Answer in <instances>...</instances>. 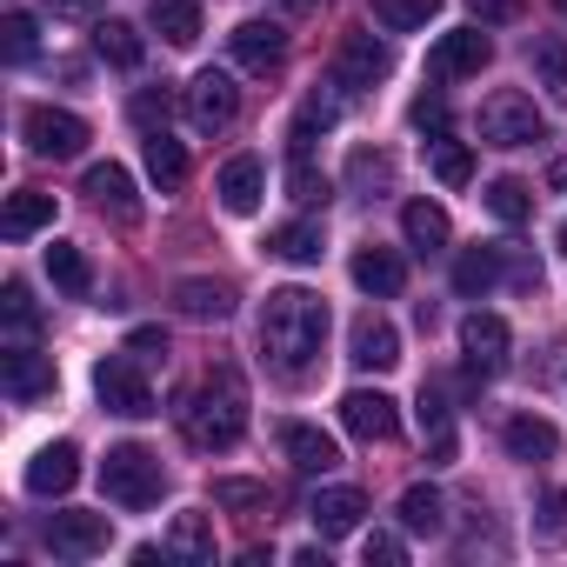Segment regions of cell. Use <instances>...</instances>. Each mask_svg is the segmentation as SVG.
<instances>
[{
  "label": "cell",
  "instance_id": "cell-30",
  "mask_svg": "<svg viewBox=\"0 0 567 567\" xmlns=\"http://www.w3.org/2000/svg\"><path fill=\"white\" fill-rule=\"evenodd\" d=\"M401 234H408L421 254H434V247H447V234H454V227H447V214H441L434 200H408V214H401Z\"/></svg>",
  "mask_w": 567,
  "mask_h": 567
},
{
  "label": "cell",
  "instance_id": "cell-48",
  "mask_svg": "<svg viewBox=\"0 0 567 567\" xmlns=\"http://www.w3.org/2000/svg\"><path fill=\"white\" fill-rule=\"evenodd\" d=\"M421 427H427V434H454V427H447V401H441V388H421Z\"/></svg>",
  "mask_w": 567,
  "mask_h": 567
},
{
  "label": "cell",
  "instance_id": "cell-7",
  "mask_svg": "<svg viewBox=\"0 0 567 567\" xmlns=\"http://www.w3.org/2000/svg\"><path fill=\"white\" fill-rule=\"evenodd\" d=\"M487 54H494V41L481 34V28H454V34H441L434 41V54H427V81H474L481 68H487Z\"/></svg>",
  "mask_w": 567,
  "mask_h": 567
},
{
  "label": "cell",
  "instance_id": "cell-40",
  "mask_svg": "<svg viewBox=\"0 0 567 567\" xmlns=\"http://www.w3.org/2000/svg\"><path fill=\"white\" fill-rule=\"evenodd\" d=\"M288 194H295L301 207H315V200H328V174H321L308 154H288Z\"/></svg>",
  "mask_w": 567,
  "mask_h": 567
},
{
  "label": "cell",
  "instance_id": "cell-12",
  "mask_svg": "<svg viewBox=\"0 0 567 567\" xmlns=\"http://www.w3.org/2000/svg\"><path fill=\"white\" fill-rule=\"evenodd\" d=\"M48 547L61 560H94L107 554V514H54L48 520Z\"/></svg>",
  "mask_w": 567,
  "mask_h": 567
},
{
  "label": "cell",
  "instance_id": "cell-37",
  "mask_svg": "<svg viewBox=\"0 0 567 567\" xmlns=\"http://www.w3.org/2000/svg\"><path fill=\"white\" fill-rule=\"evenodd\" d=\"M401 527L408 534H441V494L434 487H408L401 494Z\"/></svg>",
  "mask_w": 567,
  "mask_h": 567
},
{
  "label": "cell",
  "instance_id": "cell-15",
  "mask_svg": "<svg viewBox=\"0 0 567 567\" xmlns=\"http://www.w3.org/2000/svg\"><path fill=\"white\" fill-rule=\"evenodd\" d=\"M74 481H81V447H74V441H54V447H41V454L28 461V494H41V501L68 494Z\"/></svg>",
  "mask_w": 567,
  "mask_h": 567
},
{
  "label": "cell",
  "instance_id": "cell-31",
  "mask_svg": "<svg viewBox=\"0 0 567 567\" xmlns=\"http://www.w3.org/2000/svg\"><path fill=\"white\" fill-rule=\"evenodd\" d=\"M167 554H174V560H214V527H207V514H174Z\"/></svg>",
  "mask_w": 567,
  "mask_h": 567
},
{
  "label": "cell",
  "instance_id": "cell-28",
  "mask_svg": "<svg viewBox=\"0 0 567 567\" xmlns=\"http://www.w3.org/2000/svg\"><path fill=\"white\" fill-rule=\"evenodd\" d=\"M147 174L161 181V194H174V187L187 181V147H181L167 127H154V134H147Z\"/></svg>",
  "mask_w": 567,
  "mask_h": 567
},
{
  "label": "cell",
  "instance_id": "cell-52",
  "mask_svg": "<svg viewBox=\"0 0 567 567\" xmlns=\"http://www.w3.org/2000/svg\"><path fill=\"white\" fill-rule=\"evenodd\" d=\"M61 14H94V0H54Z\"/></svg>",
  "mask_w": 567,
  "mask_h": 567
},
{
  "label": "cell",
  "instance_id": "cell-18",
  "mask_svg": "<svg viewBox=\"0 0 567 567\" xmlns=\"http://www.w3.org/2000/svg\"><path fill=\"white\" fill-rule=\"evenodd\" d=\"M0 381H8L14 401H41V394H54V361H41V354L21 341V348L0 354Z\"/></svg>",
  "mask_w": 567,
  "mask_h": 567
},
{
  "label": "cell",
  "instance_id": "cell-47",
  "mask_svg": "<svg viewBox=\"0 0 567 567\" xmlns=\"http://www.w3.org/2000/svg\"><path fill=\"white\" fill-rule=\"evenodd\" d=\"M127 354H134V361H161V354H167V334H161V328H134V334H127Z\"/></svg>",
  "mask_w": 567,
  "mask_h": 567
},
{
  "label": "cell",
  "instance_id": "cell-3",
  "mask_svg": "<svg viewBox=\"0 0 567 567\" xmlns=\"http://www.w3.org/2000/svg\"><path fill=\"white\" fill-rule=\"evenodd\" d=\"M101 487H107L114 507H154L161 487H167V467H161V454L121 441V447H107V461H101Z\"/></svg>",
  "mask_w": 567,
  "mask_h": 567
},
{
  "label": "cell",
  "instance_id": "cell-11",
  "mask_svg": "<svg viewBox=\"0 0 567 567\" xmlns=\"http://www.w3.org/2000/svg\"><path fill=\"white\" fill-rule=\"evenodd\" d=\"M507 348H514V334H507V321H501V315H467V321H461V354H467V368H474V374L507 368Z\"/></svg>",
  "mask_w": 567,
  "mask_h": 567
},
{
  "label": "cell",
  "instance_id": "cell-53",
  "mask_svg": "<svg viewBox=\"0 0 567 567\" xmlns=\"http://www.w3.org/2000/svg\"><path fill=\"white\" fill-rule=\"evenodd\" d=\"M560 254H567V220H560Z\"/></svg>",
  "mask_w": 567,
  "mask_h": 567
},
{
  "label": "cell",
  "instance_id": "cell-24",
  "mask_svg": "<svg viewBox=\"0 0 567 567\" xmlns=\"http://www.w3.org/2000/svg\"><path fill=\"white\" fill-rule=\"evenodd\" d=\"M501 441H507V454H514V461H547V454L560 447L554 421H540V414H514V421L501 427Z\"/></svg>",
  "mask_w": 567,
  "mask_h": 567
},
{
  "label": "cell",
  "instance_id": "cell-23",
  "mask_svg": "<svg viewBox=\"0 0 567 567\" xmlns=\"http://www.w3.org/2000/svg\"><path fill=\"white\" fill-rule=\"evenodd\" d=\"M147 21L161 28L167 48H194L200 41V0H147Z\"/></svg>",
  "mask_w": 567,
  "mask_h": 567
},
{
  "label": "cell",
  "instance_id": "cell-42",
  "mask_svg": "<svg viewBox=\"0 0 567 567\" xmlns=\"http://www.w3.org/2000/svg\"><path fill=\"white\" fill-rule=\"evenodd\" d=\"M274 494H267V481H214V507H267Z\"/></svg>",
  "mask_w": 567,
  "mask_h": 567
},
{
  "label": "cell",
  "instance_id": "cell-54",
  "mask_svg": "<svg viewBox=\"0 0 567 567\" xmlns=\"http://www.w3.org/2000/svg\"><path fill=\"white\" fill-rule=\"evenodd\" d=\"M560 14H567V0H560Z\"/></svg>",
  "mask_w": 567,
  "mask_h": 567
},
{
  "label": "cell",
  "instance_id": "cell-21",
  "mask_svg": "<svg viewBox=\"0 0 567 567\" xmlns=\"http://www.w3.org/2000/svg\"><path fill=\"white\" fill-rule=\"evenodd\" d=\"M354 288H368V295H401L408 288V260L401 254H388V247H361L354 254Z\"/></svg>",
  "mask_w": 567,
  "mask_h": 567
},
{
  "label": "cell",
  "instance_id": "cell-32",
  "mask_svg": "<svg viewBox=\"0 0 567 567\" xmlns=\"http://www.w3.org/2000/svg\"><path fill=\"white\" fill-rule=\"evenodd\" d=\"M267 254L308 267V260H321V227H315V220H288V227H274V234H267Z\"/></svg>",
  "mask_w": 567,
  "mask_h": 567
},
{
  "label": "cell",
  "instance_id": "cell-20",
  "mask_svg": "<svg viewBox=\"0 0 567 567\" xmlns=\"http://www.w3.org/2000/svg\"><path fill=\"white\" fill-rule=\"evenodd\" d=\"M87 194H94L101 214H114V220H141V200H134V174H127V167H114V161L87 167Z\"/></svg>",
  "mask_w": 567,
  "mask_h": 567
},
{
  "label": "cell",
  "instance_id": "cell-49",
  "mask_svg": "<svg viewBox=\"0 0 567 567\" xmlns=\"http://www.w3.org/2000/svg\"><path fill=\"white\" fill-rule=\"evenodd\" d=\"M361 554H368V567H374V560H388V567H401V560H408L401 534H368V547H361Z\"/></svg>",
  "mask_w": 567,
  "mask_h": 567
},
{
  "label": "cell",
  "instance_id": "cell-16",
  "mask_svg": "<svg viewBox=\"0 0 567 567\" xmlns=\"http://www.w3.org/2000/svg\"><path fill=\"white\" fill-rule=\"evenodd\" d=\"M361 514H368V494H361V487H321V494H315V507H308V520H315V534H321V540L354 534V527H361Z\"/></svg>",
  "mask_w": 567,
  "mask_h": 567
},
{
  "label": "cell",
  "instance_id": "cell-36",
  "mask_svg": "<svg viewBox=\"0 0 567 567\" xmlns=\"http://www.w3.org/2000/svg\"><path fill=\"white\" fill-rule=\"evenodd\" d=\"M441 14V0H374V21L388 28V34H414V28H427Z\"/></svg>",
  "mask_w": 567,
  "mask_h": 567
},
{
  "label": "cell",
  "instance_id": "cell-39",
  "mask_svg": "<svg viewBox=\"0 0 567 567\" xmlns=\"http://www.w3.org/2000/svg\"><path fill=\"white\" fill-rule=\"evenodd\" d=\"M434 181L441 187H467L474 181V154L461 141H434Z\"/></svg>",
  "mask_w": 567,
  "mask_h": 567
},
{
  "label": "cell",
  "instance_id": "cell-19",
  "mask_svg": "<svg viewBox=\"0 0 567 567\" xmlns=\"http://www.w3.org/2000/svg\"><path fill=\"white\" fill-rule=\"evenodd\" d=\"M348 348H354L348 361H354V368H368V374H388V368L401 361V334H394V328H388L381 315H361V321H354V341H348Z\"/></svg>",
  "mask_w": 567,
  "mask_h": 567
},
{
  "label": "cell",
  "instance_id": "cell-33",
  "mask_svg": "<svg viewBox=\"0 0 567 567\" xmlns=\"http://www.w3.org/2000/svg\"><path fill=\"white\" fill-rule=\"evenodd\" d=\"M94 54H101L107 68H141L147 48H141V34H134L127 21H101V28H94Z\"/></svg>",
  "mask_w": 567,
  "mask_h": 567
},
{
  "label": "cell",
  "instance_id": "cell-34",
  "mask_svg": "<svg viewBox=\"0 0 567 567\" xmlns=\"http://www.w3.org/2000/svg\"><path fill=\"white\" fill-rule=\"evenodd\" d=\"M334 121H341V107H334L328 94H308V101H301V114H295V127H288L295 154H308V147H315V134H328Z\"/></svg>",
  "mask_w": 567,
  "mask_h": 567
},
{
  "label": "cell",
  "instance_id": "cell-45",
  "mask_svg": "<svg viewBox=\"0 0 567 567\" xmlns=\"http://www.w3.org/2000/svg\"><path fill=\"white\" fill-rule=\"evenodd\" d=\"M408 121H414L421 134H441V127H447V101H441V94H421V101L408 107Z\"/></svg>",
  "mask_w": 567,
  "mask_h": 567
},
{
  "label": "cell",
  "instance_id": "cell-6",
  "mask_svg": "<svg viewBox=\"0 0 567 567\" xmlns=\"http://www.w3.org/2000/svg\"><path fill=\"white\" fill-rule=\"evenodd\" d=\"M21 134H28V147L48 154V161H74V154L87 147V121L68 114V107H28V114H21Z\"/></svg>",
  "mask_w": 567,
  "mask_h": 567
},
{
  "label": "cell",
  "instance_id": "cell-5",
  "mask_svg": "<svg viewBox=\"0 0 567 567\" xmlns=\"http://www.w3.org/2000/svg\"><path fill=\"white\" fill-rule=\"evenodd\" d=\"M94 394H101V408L121 414V421H147V414H154V388L141 381V361H134L127 348L94 368Z\"/></svg>",
  "mask_w": 567,
  "mask_h": 567
},
{
  "label": "cell",
  "instance_id": "cell-8",
  "mask_svg": "<svg viewBox=\"0 0 567 567\" xmlns=\"http://www.w3.org/2000/svg\"><path fill=\"white\" fill-rule=\"evenodd\" d=\"M234 114H240V87H234V74H194L187 81V121L200 127V134H220V127H234Z\"/></svg>",
  "mask_w": 567,
  "mask_h": 567
},
{
  "label": "cell",
  "instance_id": "cell-41",
  "mask_svg": "<svg viewBox=\"0 0 567 567\" xmlns=\"http://www.w3.org/2000/svg\"><path fill=\"white\" fill-rule=\"evenodd\" d=\"M534 540H547V547H560V540H567V487L540 494V514H534Z\"/></svg>",
  "mask_w": 567,
  "mask_h": 567
},
{
  "label": "cell",
  "instance_id": "cell-14",
  "mask_svg": "<svg viewBox=\"0 0 567 567\" xmlns=\"http://www.w3.org/2000/svg\"><path fill=\"white\" fill-rule=\"evenodd\" d=\"M214 194H220V207H227V214H254V207H260V194H267V167H260V154H234V161L220 167Z\"/></svg>",
  "mask_w": 567,
  "mask_h": 567
},
{
  "label": "cell",
  "instance_id": "cell-13",
  "mask_svg": "<svg viewBox=\"0 0 567 567\" xmlns=\"http://www.w3.org/2000/svg\"><path fill=\"white\" fill-rule=\"evenodd\" d=\"M227 48H234V61H240L247 74H274L280 61H288V34H280L274 21H240V28L227 34Z\"/></svg>",
  "mask_w": 567,
  "mask_h": 567
},
{
  "label": "cell",
  "instance_id": "cell-22",
  "mask_svg": "<svg viewBox=\"0 0 567 567\" xmlns=\"http://www.w3.org/2000/svg\"><path fill=\"white\" fill-rule=\"evenodd\" d=\"M41 227H54V194H34V187L8 194V207H0V234H8V240H28V234H41Z\"/></svg>",
  "mask_w": 567,
  "mask_h": 567
},
{
  "label": "cell",
  "instance_id": "cell-46",
  "mask_svg": "<svg viewBox=\"0 0 567 567\" xmlns=\"http://www.w3.org/2000/svg\"><path fill=\"white\" fill-rule=\"evenodd\" d=\"M8 328L28 341L34 334V301H28V288H21V280H14V288H8Z\"/></svg>",
  "mask_w": 567,
  "mask_h": 567
},
{
  "label": "cell",
  "instance_id": "cell-35",
  "mask_svg": "<svg viewBox=\"0 0 567 567\" xmlns=\"http://www.w3.org/2000/svg\"><path fill=\"white\" fill-rule=\"evenodd\" d=\"M487 214L494 220H507V227H520L527 214H534V200H527V181H514V174H501V181H487Z\"/></svg>",
  "mask_w": 567,
  "mask_h": 567
},
{
  "label": "cell",
  "instance_id": "cell-44",
  "mask_svg": "<svg viewBox=\"0 0 567 567\" xmlns=\"http://www.w3.org/2000/svg\"><path fill=\"white\" fill-rule=\"evenodd\" d=\"M167 107H174V101H167V94H154V87H147V94H134V107H127V114H134V121H141V127H147V134H154V127H167Z\"/></svg>",
  "mask_w": 567,
  "mask_h": 567
},
{
  "label": "cell",
  "instance_id": "cell-10",
  "mask_svg": "<svg viewBox=\"0 0 567 567\" xmlns=\"http://www.w3.org/2000/svg\"><path fill=\"white\" fill-rule=\"evenodd\" d=\"M394 74V54L374 41V34H348L341 41V54H334V81L341 87H374V81H388Z\"/></svg>",
  "mask_w": 567,
  "mask_h": 567
},
{
  "label": "cell",
  "instance_id": "cell-2",
  "mask_svg": "<svg viewBox=\"0 0 567 567\" xmlns=\"http://www.w3.org/2000/svg\"><path fill=\"white\" fill-rule=\"evenodd\" d=\"M181 434H187V447H200V454H227V447L247 434V388H240L234 368H214V374L187 394Z\"/></svg>",
  "mask_w": 567,
  "mask_h": 567
},
{
  "label": "cell",
  "instance_id": "cell-43",
  "mask_svg": "<svg viewBox=\"0 0 567 567\" xmlns=\"http://www.w3.org/2000/svg\"><path fill=\"white\" fill-rule=\"evenodd\" d=\"M0 54H8V61H34V21L28 14L0 21Z\"/></svg>",
  "mask_w": 567,
  "mask_h": 567
},
{
  "label": "cell",
  "instance_id": "cell-4",
  "mask_svg": "<svg viewBox=\"0 0 567 567\" xmlns=\"http://www.w3.org/2000/svg\"><path fill=\"white\" fill-rule=\"evenodd\" d=\"M540 134H547V121H540V107L520 87H494L481 101V141L487 147H534Z\"/></svg>",
  "mask_w": 567,
  "mask_h": 567
},
{
  "label": "cell",
  "instance_id": "cell-38",
  "mask_svg": "<svg viewBox=\"0 0 567 567\" xmlns=\"http://www.w3.org/2000/svg\"><path fill=\"white\" fill-rule=\"evenodd\" d=\"M388 181H394V161L374 154V147H354V161H348V187H354V194H374V187H388Z\"/></svg>",
  "mask_w": 567,
  "mask_h": 567
},
{
  "label": "cell",
  "instance_id": "cell-25",
  "mask_svg": "<svg viewBox=\"0 0 567 567\" xmlns=\"http://www.w3.org/2000/svg\"><path fill=\"white\" fill-rule=\"evenodd\" d=\"M174 301H181L187 321H227V315H234V295L220 288V280H181Z\"/></svg>",
  "mask_w": 567,
  "mask_h": 567
},
{
  "label": "cell",
  "instance_id": "cell-9",
  "mask_svg": "<svg viewBox=\"0 0 567 567\" xmlns=\"http://www.w3.org/2000/svg\"><path fill=\"white\" fill-rule=\"evenodd\" d=\"M341 421H348L354 441H394V434H401V414H394V401H388L381 388H354V394H341Z\"/></svg>",
  "mask_w": 567,
  "mask_h": 567
},
{
  "label": "cell",
  "instance_id": "cell-27",
  "mask_svg": "<svg viewBox=\"0 0 567 567\" xmlns=\"http://www.w3.org/2000/svg\"><path fill=\"white\" fill-rule=\"evenodd\" d=\"M494 280H501V247H467V254L454 260V288H461L467 301H481Z\"/></svg>",
  "mask_w": 567,
  "mask_h": 567
},
{
  "label": "cell",
  "instance_id": "cell-1",
  "mask_svg": "<svg viewBox=\"0 0 567 567\" xmlns=\"http://www.w3.org/2000/svg\"><path fill=\"white\" fill-rule=\"evenodd\" d=\"M328 341V301L315 288H274L260 308V348L280 374H308Z\"/></svg>",
  "mask_w": 567,
  "mask_h": 567
},
{
  "label": "cell",
  "instance_id": "cell-26",
  "mask_svg": "<svg viewBox=\"0 0 567 567\" xmlns=\"http://www.w3.org/2000/svg\"><path fill=\"white\" fill-rule=\"evenodd\" d=\"M48 274H54V288H61V295H74V301H81V295H94V267H87V254H81V247H68V240H54V247H48Z\"/></svg>",
  "mask_w": 567,
  "mask_h": 567
},
{
  "label": "cell",
  "instance_id": "cell-51",
  "mask_svg": "<svg viewBox=\"0 0 567 567\" xmlns=\"http://www.w3.org/2000/svg\"><path fill=\"white\" fill-rule=\"evenodd\" d=\"M547 187H560V194H567V161H554V167H547Z\"/></svg>",
  "mask_w": 567,
  "mask_h": 567
},
{
  "label": "cell",
  "instance_id": "cell-50",
  "mask_svg": "<svg viewBox=\"0 0 567 567\" xmlns=\"http://www.w3.org/2000/svg\"><path fill=\"white\" fill-rule=\"evenodd\" d=\"M474 14H481V21H507V14H514V0H474Z\"/></svg>",
  "mask_w": 567,
  "mask_h": 567
},
{
  "label": "cell",
  "instance_id": "cell-17",
  "mask_svg": "<svg viewBox=\"0 0 567 567\" xmlns=\"http://www.w3.org/2000/svg\"><path fill=\"white\" fill-rule=\"evenodd\" d=\"M280 454H288L301 474H328V467L341 461L334 434H321V427H308V421H280Z\"/></svg>",
  "mask_w": 567,
  "mask_h": 567
},
{
  "label": "cell",
  "instance_id": "cell-29",
  "mask_svg": "<svg viewBox=\"0 0 567 567\" xmlns=\"http://www.w3.org/2000/svg\"><path fill=\"white\" fill-rule=\"evenodd\" d=\"M534 81H540V94H547L554 107H567V41H560V34L534 41Z\"/></svg>",
  "mask_w": 567,
  "mask_h": 567
}]
</instances>
